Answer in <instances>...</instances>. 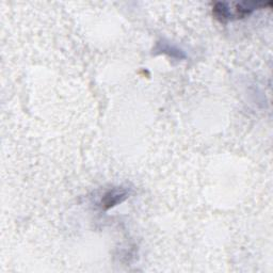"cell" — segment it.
<instances>
[{
	"label": "cell",
	"instance_id": "7a4b0ae2",
	"mask_svg": "<svg viewBox=\"0 0 273 273\" xmlns=\"http://www.w3.org/2000/svg\"><path fill=\"white\" fill-rule=\"evenodd\" d=\"M154 51H157V52H162V53H166V54H169L170 57L174 58V59H185L186 58V54L184 53V51H182L181 49L176 48L175 46L171 45L170 43H167L165 41L162 42H158Z\"/></svg>",
	"mask_w": 273,
	"mask_h": 273
},
{
	"label": "cell",
	"instance_id": "3957f363",
	"mask_svg": "<svg viewBox=\"0 0 273 273\" xmlns=\"http://www.w3.org/2000/svg\"><path fill=\"white\" fill-rule=\"evenodd\" d=\"M213 15L216 20L222 22V23H225V22L232 20L230 7L228 4H224V3L215 4V6L213 7Z\"/></svg>",
	"mask_w": 273,
	"mask_h": 273
},
{
	"label": "cell",
	"instance_id": "6da1fadb",
	"mask_svg": "<svg viewBox=\"0 0 273 273\" xmlns=\"http://www.w3.org/2000/svg\"><path fill=\"white\" fill-rule=\"evenodd\" d=\"M128 191L123 188H114L110 191H108L101 199V206L102 208L107 210L112 208V207L117 206L124 202L128 197Z\"/></svg>",
	"mask_w": 273,
	"mask_h": 273
}]
</instances>
